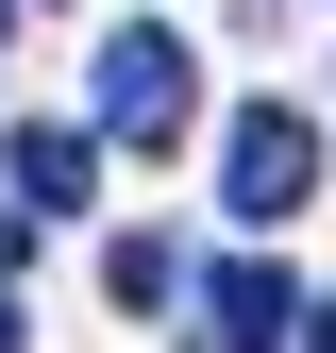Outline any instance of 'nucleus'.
<instances>
[{
  "mask_svg": "<svg viewBox=\"0 0 336 353\" xmlns=\"http://www.w3.org/2000/svg\"><path fill=\"white\" fill-rule=\"evenodd\" d=\"M17 252H34V202H0V270H17Z\"/></svg>",
  "mask_w": 336,
  "mask_h": 353,
  "instance_id": "6",
  "label": "nucleus"
},
{
  "mask_svg": "<svg viewBox=\"0 0 336 353\" xmlns=\"http://www.w3.org/2000/svg\"><path fill=\"white\" fill-rule=\"evenodd\" d=\"M0 353H34V336H17V303H0Z\"/></svg>",
  "mask_w": 336,
  "mask_h": 353,
  "instance_id": "8",
  "label": "nucleus"
},
{
  "mask_svg": "<svg viewBox=\"0 0 336 353\" xmlns=\"http://www.w3.org/2000/svg\"><path fill=\"white\" fill-rule=\"evenodd\" d=\"M219 202L235 219H303L319 202V118L303 101H235L219 118Z\"/></svg>",
  "mask_w": 336,
  "mask_h": 353,
  "instance_id": "2",
  "label": "nucleus"
},
{
  "mask_svg": "<svg viewBox=\"0 0 336 353\" xmlns=\"http://www.w3.org/2000/svg\"><path fill=\"white\" fill-rule=\"evenodd\" d=\"M0 185H17L34 219H84V202H101V152H84V135H67V118H34V135H17V152H0Z\"/></svg>",
  "mask_w": 336,
  "mask_h": 353,
  "instance_id": "4",
  "label": "nucleus"
},
{
  "mask_svg": "<svg viewBox=\"0 0 336 353\" xmlns=\"http://www.w3.org/2000/svg\"><path fill=\"white\" fill-rule=\"evenodd\" d=\"M101 286L135 303V320H168V303H185V252H168V236H118V252H101Z\"/></svg>",
  "mask_w": 336,
  "mask_h": 353,
  "instance_id": "5",
  "label": "nucleus"
},
{
  "mask_svg": "<svg viewBox=\"0 0 336 353\" xmlns=\"http://www.w3.org/2000/svg\"><path fill=\"white\" fill-rule=\"evenodd\" d=\"M0 68H17V0H0Z\"/></svg>",
  "mask_w": 336,
  "mask_h": 353,
  "instance_id": "7",
  "label": "nucleus"
},
{
  "mask_svg": "<svg viewBox=\"0 0 336 353\" xmlns=\"http://www.w3.org/2000/svg\"><path fill=\"white\" fill-rule=\"evenodd\" d=\"M202 336H219V353H286V336H319V303L286 286L269 252H235V270L202 286Z\"/></svg>",
  "mask_w": 336,
  "mask_h": 353,
  "instance_id": "3",
  "label": "nucleus"
},
{
  "mask_svg": "<svg viewBox=\"0 0 336 353\" xmlns=\"http://www.w3.org/2000/svg\"><path fill=\"white\" fill-rule=\"evenodd\" d=\"M101 135H135V152H185L202 135V51L168 17H118L101 34Z\"/></svg>",
  "mask_w": 336,
  "mask_h": 353,
  "instance_id": "1",
  "label": "nucleus"
},
{
  "mask_svg": "<svg viewBox=\"0 0 336 353\" xmlns=\"http://www.w3.org/2000/svg\"><path fill=\"white\" fill-rule=\"evenodd\" d=\"M303 353H336V303H319V336H303Z\"/></svg>",
  "mask_w": 336,
  "mask_h": 353,
  "instance_id": "9",
  "label": "nucleus"
}]
</instances>
